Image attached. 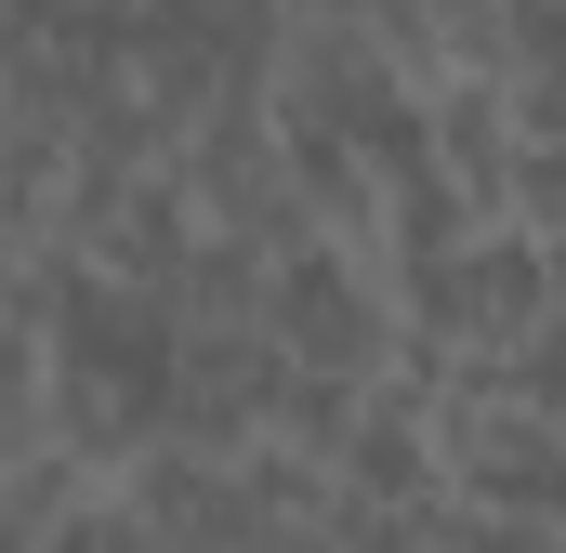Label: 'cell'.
<instances>
[{
  "instance_id": "obj_5",
  "label": "cell",
  "mask_w": 566,
  "mask_h": 553,
  "mask_svg": "<svg viewBox=\"0 0 566 553\" xmlns=\"http://www.w3.org/2000/svg\"><path fill=\"white\" fill-rule=\"evenodd\" d=\"M53 448V330L40 316H0V461Z\"/></svg>"
},
{
  "instance_id": "obj_4",
  "label": "cell",
  "mask_w": 566,
  "mask_h": 553,
  "mask_svg": "<svg viewBox=\"0 0 566 553\" xmlns=\"http://www.w3.org/2000/svg\"><path fill=\"white\" fill-rule=\"evenodd\" d=\"M514 133L566 145V0H514V80H501Z\"/></svg>"
},
{
  "instance_id": "obj_6",
  "label": "cell",
  "mask_w": 566,
  "mask_h": 553,
  "mask_svg": "<svg viewBox=\"0 0 566 553\" xmlns=\"http://www.w3.org/2000/svg\"><path fill=\"white\" fill-rule=\"evenodd\" d=\"M40 553H158V528L133 514V488L106 474V488H93V501H80V514H66V528H53Z\"/></svg>"
},
{
  "instance_id": "obj_2",
  "label": "cell",
  "mask_w": 566,
  "mask_h": 553,
  "mask_svg": "<svg viewBox=\"0 0 566 553\" xmlns=\"http://www.w3.org/2000/svg\"><path fill=\"white\" fill-rule=\"evenodd\" d=\"M434 474H448V501H474V514L566 528V421L527 409V396H501L488 369H461V383L434 396Z\"/></svg>"
},
{
  "instance_id": "obj_1",
  "label": "cell",
  "mask_w": 566,
  "mask_h": 553,
  "mask_svg": "<svg viewBox=\"0 0 566 553\" xmlns=\"http://www.w3.org/2000/svg\"><path fill=\"white\" fill-rule=\"evenodd\" d=\"M264 343H277L290 369H316V383H382L396 343H409V303H396V276L369 264V251L303 238V251L264 276Z\"/></svg>"
},
{
  "instance_id": "obj_3",
  "label": "cell",
  "mask_w": 566,
  "mask_h": 553,
  "mask_svg": "<svg viewBox=\"0 0 566 553\" xmlns=\"http://www.w3.org/2000/svg\"><path fill=\"white\" fill-rule=\"evenodd\" d=\"M277 383H290V356L264 330H185V356H171V448H211V461L264 448L277 435Z\"/></svg>"
}]
</instances>
